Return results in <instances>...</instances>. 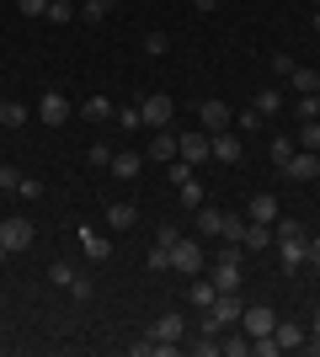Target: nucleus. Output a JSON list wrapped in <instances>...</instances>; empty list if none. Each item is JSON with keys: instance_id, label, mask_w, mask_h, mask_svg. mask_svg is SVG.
Returning a JSON list of instances; mask_svg holds the SVG:
<instances>
[{"instance_id": "obj_47", "label": "nucleus", "mask_w": 320, "mask_h": 357, "mask_svg": "<svg viewBox=\"0 0 320 357\" xmlns=\"http://www.w3.org/2000/svg\"><path fill=\"white\" fill-rule=\"evenodd\" d=\"M235 123H241L245 134H251V128H261V112H257V107H251V112H241V118H235Z\"/></svg>"}, {"instance_id": "obj_3", "label": "nucleus", "mask_w": 320, "mask_h": 357, "mask_svg": "<svg viewBox=\"0 0 320 357\" xmlns=\"http://www.w3.org/2000/svg\"><path fill=\"white\" fill-rule=\"evenodd\" d=\"M171 112H176V107H171L166 91H150V96L139 102V118H144V128H171Z\"/></svg>"}, {"instance_id": "obj_13", "label": "nucleus", "mask_w": 320, "mask_h": 357, "mask_svg": "<svg viewBox=\"0 0 320 357\" xmlns=\"http://www.w3.org/2000/svg\"><path fill=\"white\" fill-rule=\"evenodd\" d=\"M277 256H283V272H299L310 261V240H277Z\"/></svg>"}, {"instance_id": "obj_12", "label": "nucleus", "mask_w": 320, "mask_h": 357, "mask_svg": "<svg viewBox=\"0 0 320 357\" xmlns=\"http://www.w3.org/2000/svg\"><path fill=\"white\" fill-rule=\"evenodd\" d=\"M277 213H283V208H277L273 192H257L251 203H245V219H251V224H277Z\"/></svg>"}, {"instance_id": "obj_2", "label": "nucleus", "mask_w": 320, "mask_h": 357, "mask_svg": "<svg viewBox=\"0 0 320 357\" xmlns=\"http://www.w3.org/2000/svg\"><path fill=\"white\" fill-rule=\"evenodd\" d=\"M38 118H43L48 128H64V123L75 118V107H70V96H64V91H43V102H38Z\"/></svg>"}, {"instance_id": "obj_39", "label": "nucleus", "mask_w": 320, "mask_h": 357, "mask_svg": "<svg viewBox=\"0 0 320 357\" xmlns=\"http://www.w3.org/2000/svg\"><path fill=\"white\" fill-rule=\"evenodd\" d=\"M0 187H6V192H16V187H22V171H16V165H0Z\"/></svg>"}, {"instance_id": "obj_41", "label": "nucleus", "mask_w": 320, "mask_h": 357, "mask_svg": "<svg viewBox=\"0 0 320 357\" xmlns=\"http://www.w3.org/2000/svg\"><path fill=\"white\" fill-rule=\"evenodd\" d=\"M107 11H112V0H86V22H102Z\"/></svg>"}, {"instance_id": "obj_14", "label": "nucleus", "mask_w": 320, "mask_h": 357, "mask_svg": "<svg viewBox=\"0 0 320 357\" xmlns=\"http://www.w3.org/2000/svg\"><path fill=\"white\" fill-rule=\"evenodd\" d=\"M112 171H118V181H139V176H144V155L118 149V155H112Z\"/></svg>"}, {"instance_id": "obj_37", "label": "nucleus", "mask_w": 320, "mask_h": 357, "mask_svg": "<svg viewBox=\"0 0 320 357\" xmlns=\"http://www.w3.org/2000/svg\"><path fill=\"white\" fill-rule=\"evenodd\" d=\"M187 352H192V357H213L219 342H213V336H198V342H187Z\"/></svg>"}, {"instance_id": "obj_32", "label": "nucleus", "mask_w": 320, "mask_h": 357, "mask_svg": "<svg viewBox=\"0 0 320 357\" xmlns=\"http://www.w3.org/2000/svg\"><path fill=\"white\" fill-rule=\"evenodd\" d=\"M48 22H75V6H70V0H48Z\"/></svg>"}, {"instance_id": "obj_30", "label": "nucleus", "mask_w": 320, "mask_h": 357, "mask_svg": "<svg viewBox=\"0 0 320 357\" xmlns=\"http://www.w3.org/2000/svg\"><path fill=\"white\" fill-rule=\"evenodd\" d=\"M48 283H54V288H70V283H75V267H70V261H54V267H48Z\"/></svg>"}, {"instance_id": "obj_23", "label": "nucleus", "mask_w": 320, "mask_h": 357, "mask_svg": "<svg viewBox=\"0 0 320 357\" xmlns=\"http://www.w3.org/2000/svg\"><path fill=\"white\" fill-rule=\"evenodd\" d=\"M273 245V224H251L245 219V251H267Z\"/></svg>"}, {"instance_id": "obj_8", "label": "nucleus", "mask_w": 320, "mask_h": 357, "mask_svg": "<svg viewBox=\"0 0 320 357\" xmlns=\"http://www.w3.org/2000/svg\"><path fill=\"white\" fill-rule=\"evenodd\" d=\"M150 336H155L160 347H182V336H187V320H182V314H160V320L150 326Z\"/></svg>"}, {"instance_id": "obj_27", "label": "nucleus", "mask_w": 320, "mask_h": 357, "mask_svg": "<svg viewBox=\"0 0 320 357\" xmlns=\"http://www.w3.org/2000/svg\"><path fill=\"white\" fill-rule=\"evenodd\" d=\"M176 197H182V208H203V181H198V176L182 181V187H176Z\"/></svg>"}, {"instance_id": "obj_4", "label": "nucleus", "mask_w": 320, "mask_h": 357, "mask_svg": "<svg viewBox=\"0 0 320 357\" xmlns=\"http://www.w3.org/2000/svg\"><path fill=\"white\" fill-rule=\"evenodd\" d=\"M32 245V219H6L0 224V251L6 256H22Z\"/></svg>"}, {"instance_id": "obj_18", "label": "nucleus", "mask_w": 320, "mask_h": 357, "mask_svg": "<svg viewBox=\"0 0 320 357\" xmlns=\"http://www.w3.org/2000/svg\"><path fill=\"white\" fill-rule=\"evenodd\" d=\"M80 118H86V123H112V118H118V107L107 102V96H91V102L80 107Z\"/></svg>"}, {"instance_id": "obj_9", "label": "nucleus", "mask_w": 320, "mask_h": 357, "mask_svg": "<svg viewBox=\"0 0 320 357\" xmlns=\"http://www.w3.org/2000/svg\"><path fill=\"white\" fill-rule=\"evenodd\" d=\"M176 155H182L187 165L213 160V155H208V134H176Z\"/></svg>"}, {"instance_id": "obj_50", "label": "nucleus", "mask_w": 320, "mask_h": 357, "mask_svg": "<svg viewBox=\"0 0 320 357\" xmlns=\"http://www.w3.org/2000/svg\"><path fill=\"white\" fill-rule=\"evenodd\" d=\"M192 6H198V11H213V6H219V0H192Z\"/></svg>"}, {"instance_id": "obj_11", "label": "nucleus", "mask_w": 320, "mask_h": 357, "mask_svg": "<svg viewBox=\"0 0 320 357\" xmlns=\"http://www.w3.org/2000/svg\"><path fill=\"white\" fill-rule=\"evenodd\" d=\"M229 118H235V112H229L224 102H213V96H208V102H198V123H203V128H208V134H219V128H229Z\"/></svg>"}, {"instance_id": "obj_6", "label": "nucleus", "mask_w": 320, "mask_h": 357, "mask_svg": "<svg viewBox=\"0 0 320 357\" xmlns=\"http://www.w3.org/2000/svg\"><path fill=\"white\" fill-rule=\"evenodd\" d=\"M273 326H277V314H273V304H251V310L241 314V331L257 342V336H273Z\"/></svg>"}, {"instance_id": "obj_21", "label": "nucleus", "mask_w": 320, "mask_h": 357, "mask_svg": "<svg viewBox=\"0 0 320 357\" xmlns=\"http://www.w3.org/2000/svg\"><path fill=\"white\" fill-rule=\"evenodd\" d=\"M257 112H261V118H277V112H283V91H277V86H261L257 91Z\"/></svg>"}, {"instance_id": "obj_53", "label": "nucleus", "mask_w": 320, "mask_h": 357, "mask_svg": "<svg viewBox=\"0 0 320 357\" xmlns=\"http://www.w3.org/2000/svg\"><path fill=\"white\" fill-rule=\"evenodd\" d=\"M0 352H6V342H0Z\"/></svg>"}, {"instance_id": "obj_26", "label": "nucleus", "mask_w": 320, "mask_h": 357, "mask_svg": "<svg viewBox=\"0 0 320 357\" xmlns=\"http://www.w3.org/2000/svg\"><path fill=\"white\" fill-rule=\"evenodd\" d=\"M294 144H299V149H315V155H320V118H315V123H299Z\"/></svg>"}, {"instance_id": "obj_28", "label": "nucleus", "mask_w": 320, "mask_h": 357, "mask_svg": "<svg viewBox=\"0 0 320 357\" xmlns=\"http://www.w3.org/2000/svg\"><path fill=\"white\" fill-rule=\"evenodd\" d=\"M219 240H235V245H245V219H241V213H224V229H219Z\"/></svg>"}, {"instance_id": "obj_20", "label": "nucleus", "mask_w": 320, "mask_h": 357, "mask_svg": "<svg viewBox=\"0 0 320 357\" xmlns=\"http://www.w3.org/2000/svg\"><path fill=\"white\" fill-rule=\"evenodd\" d=\"M187 298H192V304H198V310H208L213 298H219V288L208 283V272H198V278H192V288H187Z\"/></svg>"}, {"instance_id": "obj_5", "label": "nucleus", "mask_w": 320, "mask_h": 357, "mask_svg": "<svg viewBox=\"0 0 320 357\" xmlns=\"http://www.w3.org/2000/svg\"><path fill=\"white\" fill-rule=\"evenodd\" d=\"M208 283L219 294H241V261H229V256H213L208 261Z\"/></svg>"}, {"instance_id": "obj_25", "label": "nucleus", "mask_w": 320, "mask_h": 357, "mask_svg": "<svg viewBox=\"0 0 320 357\" xmlns=\"http://www.w3.org/2000/svg\"><path fill=\"white\" fill-rule=\"evenodd\" d=\"M219 229H224V213H219V208H203V213H198V240L219 235Z\"/></svg>"}, {"instance_id": "obj_51", "label": "nucleus", "mask_w": 320, "mask_h": 357, "mask_svg": "<svg viewBox=\"0 0 320 357\" xmlns=\"http://www.w3.org/2000/svg\"><path fill=\"white\" fill-rule=\"evenodd\" d=\"M315 331H320V298H315Z\"/></svg>"}, {"instance_id": "obj_38", "label": "nucleus", "mask_w": 320, "mask_h": 357, "mask_svg": "<svg viewBox=\"0 0 320 357\" xmlns=\"http://www.w3.org/2000/svg\"><path fill=\"white\" fill-rule=\"evenodd\" d=\"M176 240H182V229H176V224H160V235H155V245H160V251H171Z\"/></svg>"}, {"instance_id": "obj_45", "label": "nucleus", "mask_w": 320, "mask_h": 357, "mask_svg": "<svg viewBox=\"0 0 320 357\" xmlns=\"http://www.w3.org/2000/svg\"><path fill=\"white\" fill-rule=\"evenodd\" d=\"M86 160H91V165H112V149H107V144H91V149H86Z\"/></svg>"}, {"instance_id": "obj_31", "label": "nucleus", "mask_w": 320, "mask_h": 357, "mask_svg": "<svg viewBox=\"0 0 320 357\" xmlns=\"http://www.w3.org/2000/svg\"><path fill=\"white\" fill-rule=\"evenodd\" d=\"M294 149H299V144H294L289 134H277V139H273V165H289V155H294Z\"/></svg>"}, {"instance_id": "obj_40", "label": "nucleus", "mask_w": 320, "mask_h": 357, "mask_svg": "<svg viewBox=\"0 0 320 357\" xmlns=\"http://www.w3.org/2000/svg\"><path fill=\"white\" fill-rule=\"evenodd\" d=\"M16 192H22V197H32V203H38V197H43V181H38V176H22V187H16Z\"/></svg>"}, {"instance_id": "obj_22", "label": "nucleus", "mask_w": 320, "mask_h": 357, "mask_svg": "<svg viewBox=\"0 0 320 357\" xmlns=\"http://www.w3.org/2000/svg\"><path fill=\"white\" fill-rule=\"evenodd\" d=\"M289 86L299 91V96H315V91H320V75H315V70H305V64H294V75H289Z\"/></svg>"}, {"instance_id": "obj_34", "label": "nucleus", "mask_w": 320, "mask_h": 357, "mask_svg": "<svg viewBox=\"0 0 320 357\" xmlns=\"http://www.w3.org/2000/svg\"><path fill=\"white\" fill-rule=\"evenodd\" d=\"M219 352H229V357H245V352H251V336L241 331V336H229V342H219Z\"/></svg>"}, {"instance_id": "obj_48", "label": "nucleus", "mask_w": 320, "mask_h": 357, "mask_svg": "<svg viewBox=\"0 0 320 357\" xmlns=\"http://www.w3.org/2000/svg\"><path fill=\"white\" fill-rule=\"evenodd\" d=\"M310 261H315V267H320V235L310 240Z\"/></svg>"}, {"instance_id": "obj_24", "label": "nucleus", "mask_w": 320, "mask_h": 357, "mask_svg": "<svg viewBox=\"0 0 320 357\" xmlns=\"http://www.w3.org/2000/svg\"><path fill=\"white\" fill-rule=\"evenodd\" d=\"M27 118L32 112L22 102H0V128H27Z\"/></svg>"}, {"instance_id": "obj_49", "label": "nucleus", "mask_w": 320, "mask_h": 357, "mask_svg": "<svg viewBox=\"0 0 320 357\" xmlns=\"http://www.w3.org/2000/svg\"><path fill=\"white\" fill-rule=\"evenodd\" d=\"M305 347H310V352H315V357H320V331H315V336H310V342H305Z\"/></svg>"}, {"instance_id": "obj_29", "label": "nucleus", "mask_w": 320, "mask_h": 357, "mask_svg": "<svg viewBox=\"0 0 320 357\" xmlns=\"http://www.w3.org/2000/svg\"><path fill=\"white\" fill-rule=\"evenodd\" d=\"M144 54H150V59H166V54H171V38H166V32H150V38H144Z\"/></svg>"}, {"instance_id": "obj_42", "label": "nucleus", "mask_w": 320, "mask_h": 357, "mask_svg": "<svg viewBox=\"0 0 320 357\" xmlns=\"http://www.w3.org/2000/svg\"><path fill=\"white\" fill-rule=\"evenodd\" d=\"M16 11L22 16H48V0H16Z\"/></svg>"}, {"instance_id": "obj_19", "label": "nucleus", "mask_w": 320, "mask_h": 357, "mask_svg": "<svg viewBox=\"0 0 320 357\" xmlns=\"http://www.w3.org/2000/svg\"><path fill=\"white\" fill-rule=\"evenodd\" d=\"M107 224L123 235V229H134V224H139V208H134V203H112V208H107Z\"/></svg>"}, {"instance_id": "obj_33", "label": "nucleus", "mask_w": 320, "mask_h": 357, "mask_svg": "<svg viewBox=\"0 0 320 357\" xmlns=\"http://www.w3.org/2000/svg\"><path fill=\"white\" fill-rule=\"evenodd\" d=\"M192 171H198V165H187V160H182V155H176V160H171V165H166V176H171V181H176V187H182V181H192Z\"/></svg>"}, {"instance_id": "obj_36", "label": "nucleus", "mask_w": 320, "mask_h": 357, "mask_svg": "<svg viewBox=\"0 0 320 357\" xmlns=\"http://www.w3.org/2000/svg\"><path fill=\"white\" fill-rule=\"evenodd\" d=\"M277 240H305V229H299V219H283V213H277Z\"/></svg>"}, {"instance_id": "obj_16", "label": "nucleus", "mask_w": 320, "mask_h": 357, "mask_svg": "<svg viewBox=\"0 0 320 357\" xmlns=\"http://www.w3.org/2000/svg\"><path fill=\"white\" fill-rule=\"evenodd\" d=\"M150 160H155V165H171V160H176V134L155 128V139H150Z\"/></svg>"}, {"instance_id": "obj_10", "label": "nucleus", "mask_w": 320, "mask_h": 357, "mask_svg": "<svg viewBox=\"0 0 320 357\" xmlns=\"http://www.w3.org/2000/svg\"><path fill=\"white\" fill-rule=\"evenodd\" d=\"M208 155H213V160H224V165H235V160H241V139L229 134V128H219V134H208Z\"/></svg>"}, {"instance_id": "obj_17", "label": "nucleus", "mask_w": 320, "mask_h": 357, "mask_svg": "<svg viewBox=\"0 0 320 357\" xmlns=\"http://www.w3.org/2000/svg\"><path fill=\"white\" fill-rule=\"evenodd\" d=\"M273 342H277V352H294V347H305V331L294 326V320H277V326H273Z\"/></svg>"}, {"instance_id": "obj_1", "label": "nucleus", "mask_w": 320, "mask_h": 357, "mask_svg": "<svg viewBox=\"0 0 320 357\" xmlns=\"http://www.w3.org/2000/svg\"><path fill=\"white\" fill-rule=\"evenodd\" d=\"M171 267L176 272H187V278H198V272H208V256H203V240H176L171 245Z\"/></svg>"}, {"instance_id": "obj_44", "label": "nucleus", "mask_w": 320, "mask_h": 357, "mask_svg": "<svg viewBox=\"0 0 320 357\" xmlns=\"http://www.w3.org/2000/svg\"><path fill=\"white\" fill-rule=\"evenodd\" d=\"M144 261H150V272H166V267H171V251H160V245H155Z\"/></svg>"}, {"instance_id": "obj_52", "label": "nucleus", "mask_w": 320, "mask_h": 357, "mask_svg": "<svg viewBox=\"0 0 320 357\" xmlns=\"http://www.w3.org/2000/svg\"><path fill=\"white\" fill-rule=\"evenodd\" d=\"M315 32H320V11H315Z\"/></svg>"}, {"instance_id": "obj_43", "label": "nucleus", "mask_w": 320, "mask_h": 357, "mask_svg": "<svg viewBox=\"0 0 320 357\" xmlns=\"http://www.w3.org/2000/svg\"><path fill=\"white\" fill-rule=\"evenodd\" d=\"M118 128H144V118H139V107H123V112H118Z\"/></svg>"}, {"instance_id": "obj_35", "label": "nucleus", "mask_w": 320, "mask_h": 357, "mask_svg": "<svg viewBox=\"0 0 320 357\" xmlns=\"http://www.w3.org/2000/svg\"><path fill=\"white\" fill-rule=\"evenodd\" d=\"M320 118V91L315 96H299V123H315Z\"/></svg>"}, {"instance_id": "obj_15", "label": "nucleus", "mask_w": 320, "mask_h": 357, "mask_svg": "<svg viewBox=\"0 0 320 357\" xmlns=\"http://www.w3.org/2000/svg\"><path fill=\"white\" fill-rule=\"evenodd\" d=\"M80 251L91 256V261H107V256H112V240H107L102 229H80Z\"/></svg>"}, {"instance_id": "obj_7", "label": "nucleus", "mask_w": 320, "mask_h": 357, "mask_svg": "<svg viewBox=\"0 0 320 357\" xmlns=\"http://www.w3.org/2000/svg\"><path fill=\"white\" fill-rule=\"evenodd\" d=\"M283 176H294V181H315V176H320V155H315V149H294L289 165H283Z\"/></svg>"}, {"instance_id": "obj_46", "label": "nucleus", "mask_w": 320, "mask_h": 357, "mask_svg": "<svg viewBox=\"0 0 320 357\" xmlns=\"http://www.w3.org/2000/svg\"><path fill=\"white\" fill-rule=\"evenodd\" d=\"M70 294H75V298H91L96 288H91V278H80V272H75V283H70Z\"/></svg>"}]
</instances>
